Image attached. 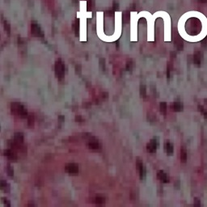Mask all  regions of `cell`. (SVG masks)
I'll return each instance as SVG.
<instances>
[{
  "instance_id": "6da1fadb",
  "label": "cell",
  "mask_w": 207,
  "mask_h": 207,
  "mask_svg": "<svg viewBox=\"0 0 207 207\" xmlns=\"http://www.w3.org/2000/svg\"><path fill=\"white\" fill-rule=\"evenodd\" d=\"M11 113L15 116H18L20 118L28 117V112L27 109L24 108V105H22L20 103L14 102L11 105Z\"/></svg>"
},
{
  "instance_id": "7a4b0ae2",
  "label": "cell",
  "mask_w": 207,
  "mask_h": 207,
  "mask_svg": "<svg viewBox=\"0 0 207 207\" xmlns=\"http://www.w3.org/2000/svg\"><path fill=\"white\" fill-rule=\"evenodd\" d=\"M54 70H55V74L58 79H62L65 76V65L61 60H58L56 62H55V66H54Z\"/></svg>"
},
{
  "instance_id": "3957f363",
  "label": "cell",
  "mask_w": 207,
  "mask_h": 207,
  "mask_svg": "<svg viewBox=\"0 0 207 207\" xmlns=\"http://www.w3.org/2000/svg\"><path fill=\"white\" fill-rule=\"evenodd\" d=\"M65 170L70 175L74 176L79 173V166L76 164H68L66 166Z\"/></svg>"
},
{
  "instance_id": "277c9868",
  "label": "cell",
  "mask_w": 207,
  "mask_h": 207,
  "mask_svg": "<svg viewBox=\"0 0 207 207\" xmlns=\"http://www.w3.org/2000/svg\"><path fill=\"white\" fill-rule=\"evenodd\" d=\"M158 147V141L155 138H153L150 141V142L146 145V150L150 153H155Z\"/></svg>"
},
{
  "instance_id": "5b68a950",
  "label": "cell",
  "mask_w": 207,
  "mask_h": 207,
  "mask_svg": "<svg viewBox=\"0 0 207 207\" xmlns=\"http://www.w3.org/2000/svg\"><path fill=\"white\" fill-rule=\"evenodd\" d=\"M157 177L159 179V181H161L163 183H168L169 181H170V179H169V177H168V175L167 173L164 172V171H159L157 173Z\"/></svg>"
},
{
  "instance_id": "8992f818",
  "label": "cell",
  "mask_w": 207,
  "mask_h": 207,
  "mask_svg": "<svg viewBox=\"0 0 207 207\" xmlns=\"http://www.w3.org/2000/svg\"><path fill=\"white\" fill-rule=\"evenodd\" d=\"M137 167L138 168V171H139L140 174V180H143L146 177V169L144 168L143 164L141 160H137Z\"/></svg>"
},
{
  "instance_id": "52a82bcc",
  "label": "cell",
  "mask_w": 207,
  "mask_h": 207,
  "mask_svg": "<svg viewBox=\"0 0 207 207\" xmlns=\"http://www.w3.org/2000/svg\"><path fill=\"white\" fill-rule=\"evenodd\" d=\"M164 150H165L166 153L168 155H172L173 152H174V146L172 142L169 141H167L164 144Z\"/></svg>"
},
{
  "instance_id": "ba28073f",
  "label": "cell",
  "mask_w": 207,
  "mask_h": 207,
  "mask_svg": "<svg viewBox=\"0 0 207 207\" xmlns=\"http://www.w3.org/2000/svg\"><path fill=\"white\" fill-rule=\"evenodd\" d=\"M171 109L174 112H181L183 111L184 105L183 103L180 102V101H176V102L172 103L171 105Z\"/></svg>"
},
{
  "instance_id": "9c48e42d",
  "label": "cell",
  "mask_w": 207,
  "mask_h": 207,
  "mask_svg": "<svg viewBox=\"0 0 207 207\" xmlns=\"http://www.w3.org/2000/svg\"><path fill=\"white\" fill-rule=\"evenodd\" d=\"M4 155L6 157L8 158L10 160H12V161H15L17 159V155H16V154L14 152L13 150H5Z\"/></svg>"
},
{
  "instance_id": "30bf717a",
  "label": "cell",
  "mask_w": 207,
  "mask_h": 207,
  "mask_svg": "<svg viewBox=\"0 0 207 207\" xmlns=\"http://www.w3.org/2000/svg\"><path fill=\"white\" fill-rule=\"evenodd\" d=\"M31 30H32V34L35 37H41L42 36V31L40 29V27L37 25V24H32V28H31Z\"/></svg>"
},
{
  "instance_id": "8fae6325",
  "label": "cell",
  "mask_w": 207,
  "mask_h": 207,
  "mask_svg": "<svg viewBox=\"0 0 207 207\" xmlns=\"http://www.w3.org/2000/svg\"><path fill=\"white\" fill-rule=\"evenodd\" d=\"M87 147L91 150H97L100 147V145H99V142L97 140L92 139L91 141L88 142L87 143Z\"/></svg>"
},
{
  "instance_id": "7c38bea8",
  "label": "cell",
  "mask_w": 207,
  "mask_h": 207,
  "mask_svg": "<svg viewBox=\"0 0 207 207\" xmlns=\"http://www.w3.org/2000/svg\"><path fill=\"white\" fill-rule=\"evenodd\" d=\"M14 141L17 143L22 144L24 142V134L22 133H15L14 135Z\"/></svg>"
},
{
  "instance_id": "4fadbf2b",
  "label": "cell",
  "mask_w": 207,
  "mask_h": 207,
  "mask_svg": "<svg viewBox=\"0 0 207 207\" xmlns=\"http://www.w3.org/2000/svg\"><path fill=\"white\" fill-rule=\"evenodd\" d=\"M181 160L182 163H186L187 161V150L185 146H181Z\"/></svg>"
},
{
  "instance_id": "5bb4252c",
  "label": "cell",
  "mask_w": 207,
  "mask_h": 207,
  "mask_svg": "<svg viewBox=\"0 0 207 207\" xmlns=\"http://www.w3.org/2000/svg\"><path fill=\"white\" fill-rule=\"evenodd\" d=\"M0 187H1V189L3 190L5 193L10 192V185H9L8 184H7L5 181H1V185H0Z\"/></svg>"
},
{
  "instance_id": "9a60e30c",
  "label": "cell",
  "mask_w": 207,
  "mask_h": 207,
  "mask_svg": "<svg viewBox=\"0 0 207 207\" xmlns=\"http://www.w3.org/2000/svg\"><path fill=\"white\" fill-rule=\"evenodd\" d=\"M167 103L166 102H161L160 103V105H159V109H160V112H161V113L164 114L165 115L167 113Z\"/></svg>"
},
{
  "instance_id": "2e32d148",
  "label": "cell",
  "mask_w": 207,
  "mask_h": 207,
  "mask_svg": "<svg viewBox=\"0 0 207 207\" xmlns=\"http://www.w3.org/2000/svg\"><path fill=\"white\" fill-rule=\"evenodd\" d=\"M28 125L29 127H33L34 125V116L33 114H29L28 116Z\"/></svg>"
},
{
  "instance_id": "e0dca14e",
  "label": "cell",
  "mask_w": 207,
  "mask_h": 207,
  "mask_svg": "<svg viewBox=\"0 0 207 207\" xmlns=\"http://www.w3.org/2000/svg\"><path fill=\"white\" fill-rule=\"evenodd\" d=\"M198 109H199V111H200L201 113V115H202L203 117H204V118H205V120L207 121V110L206 109H204V107L201 106V105H199Z\"/></svg>"
},
{
  "instance_id": "ac0fdd59",
  "label": "cell",
  "mask_w": 207,
  "mask_h": 207,
  "mask_svg": "<svg viewBox=\"0 0 207 207\" xmlns=\"http://www.w3.org/2000/svg\"><path fill=\"white\" fill-rule=\"evenodd\" d=\"M95 202H96V204H99V205H102V204H104V203L105 202V197H103L100 196L96 197V198H95Z\"/></svg>"
},
{
  "instance_id": "d6986e66",
  "label": "cell",
  "mask_w": 207,
  "mask_h": 207,
  "mask_svg": "<svg viewBox=\"0 0 207 207\" xmlns=\"http://www.w3.org/2000/svg\"><path fill=\"white\" fill-rule=\"evenodd\" d=\"M140 96L145 98L146 96V86L145 85H141L140 86Z\"/></svg>"
},
{
  "instance_id": "ffe728a7",
  "label": "cell",
  "mask_w": 207,
  "mask_h": 207,
  "mask_svg": "<svg viewBox=\"0 0 207 207\" xmlns=\"http://www.w3.org/2000/svg\"><path fill=\"white\" fill-rule=\"evenodd\" d=\"M7 175H8V176L10 177H12L14 176V170H13V168H11V167L10 165L7 166Z\"/></svg>"
},
{
  "instance_id": "44dd1931",
  "label": "cell",
  "mask_w": 207,
  "mask_h": 207,
  "mask_svg": "<svg viewBox=\"0 0 207 207\" xmlns=\"http://www.w3.org/2000/svg\"><path fill=\"white\" fill-rule=\"evenodd\" d=\"M194 205H195V206H200L201 202H200L199 198H197V197L194 198Z\"/></svg>"
},
{
  "instance_id": "7402d4cb",
  "label": "cell",
  "mask_w": 207,
  "mask_h": 207,
  "mask_svg": "<svg viewBox=\"0 0 207 207\" xmlns=\"http://www.w3.org/2000/svg\"><path fill=\"white\" fill-rule=\"evenodd\" d=\"M100 67H101V69H102V70H105V60H103V59H100Z\"/></svg>"
},
{
  "instance_id": "603a6c76",
  "label": "cell",
  "mask_w": 207,
  "mask_h": 207,
  "mask_svg": "<svg viewBox=\"0 0 207 207\" xmlns=\"http://www.w3.org/2000/svg\"><path fill=\"white\" fill-rule=\"evenodd\" d=\"M2 201H3V203H4V204L6 205H7V206H10V205H11L10 202H9V201L7 200V199L6 198V197H2Z\"/></svg>"
},
{
  "instance_id": "cb8c5ba5",
  "label": "cell",
  "mask_w": 207,
  "mask_h": 207,
  "mask_svg": "<svg viewBox=\"0 0 207 207\" xmlns=\"http://www.w3.org/2000/svg\"><path fill=\"white\" fill-rule=\"evenodd\" d=\"M126 69L127 70H129V71H131V70H132V62H131L127 63Z\"/></svg>"
},
{
  "instance_id": "d4e9b609",
  "label": "cell",
  "mask_w": 207,
  "mask_h": 207,
  "mask_svg": "<svg viewBox=\"0 0 207 207\" xmlns=\"http://www.w3.org/2000/svg\"><path fill=\"white\" fill-rule=\"evenodd\" d=\"M76 121H82V120H81L80 116H79V117H76Z\"/></svg>"
}]
</instances>
